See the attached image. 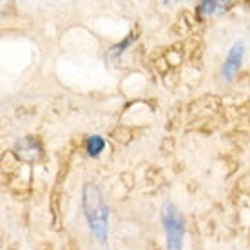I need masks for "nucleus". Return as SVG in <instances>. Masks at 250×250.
Segmentation results:
<instances>
[{"label": "nucleus", "mask_w": 250, "mask_h": 250, "mask_svg": "<svg viewBox=\"0 0 250 250\" xmlns=\"http://www.w3.org/2000/svg\"><path fill=\"white\" fill-rule=\"evenodd\" d=\"M82 205H83V214L87 218L89 229L94 234V238L100 243H105L107 234H109V208L102 198L100 188L93 183H87L82 194Z\"/></svg>", "instance_id": "f257e3e1"}, {"label": "nucleus", "mask_w": 250, "mask_h": 250, "mask_svg": "<svg viewBox=\"0 0 250 250\" xmlns=\"http://www.w3.org/2000/svg\"><path fill=\"white\" fill-rule=\"evenodd\" d=\"M162 223L167 238V250H183V236H185V223L182 212L170 201H167L162 208Z\"/></svg>", "instance_id": "f03ea898"}, {"label": "nucleus", "mask_w": 250, "mask_h": 250, "mask_svg": "<svg viewBox=\"0 0 250 250\" xmlns=\"http://www.w3.org/2000/svg\"><path fill=\"white\" fill-rule=\"evenodd\" d=\"M243 57H245V44L243 42H236L232 45L229 55H227V60L223 63V69H221V75L225 80H232L234 76L238 75L239 67L243 63Z\"/></svg>", "instance_id": "7ed1b4c3"}, {"label": "nucleus", "mask_w": 250, "mask_h": 250, "mask_svg": "<svg viewBox=\"0 0 250 250\" xmlns=\"http://www.w3.org/2000/svg\"><path fill=\"white\" fill-rule=\"evenodd\" d=\"M15 152L22 162H37L42 156V147L33 138H24L15 145Z\"/></svg>", "instance_id": "20e7f679"}, {"label": "nucleus", "mask_w": 250, "mask_h": 250, "mask_svg": "<svg viewBox=\"0 0 250 250\" xmlns=\"http://www.w3.org/2000/svg\"><path fill=\"white\" fill-rule=\"evenodd\" d=\"M85 149H87V154L89 156H100L102 150L105 149V140L98 134H94V136H89L87 142H85Z\"/></svg>", "instance_id": "39448f33"}, {"label": "nucleus", "mask_w": 250, "mask_h": 250, "mask_svg": "<svg viewBox=\"0 0 250 250\" xmlns=\"http://www.w3.org/2000/svg\"><path fill=\"white\" fill-rule=\"evenodd\" d=\"M221 7H223L221 2H201L200 6H198V13H201V15H212V13H216Z\"/></svg>", "instance_id": "423d86ee"}, {"label": "nucleus", "mask_w": 250, "mask_h": 250, "mask_svg": "<svg viewBox=\"0 0 250 250\" xmlns=\"http://www.w3.org/2000/svg\"><path fill=\"white\" fill-rule=\"evenodd\" d=\"M134 38H136V35H131V37H127V38H125L124 42H120V44L114 45L113 49H111V57H118L120 53H124L125 47H127V45H131L132 42H134Z\"/></svg>", "instance_id": "0eeeda50"}]
</instances>
